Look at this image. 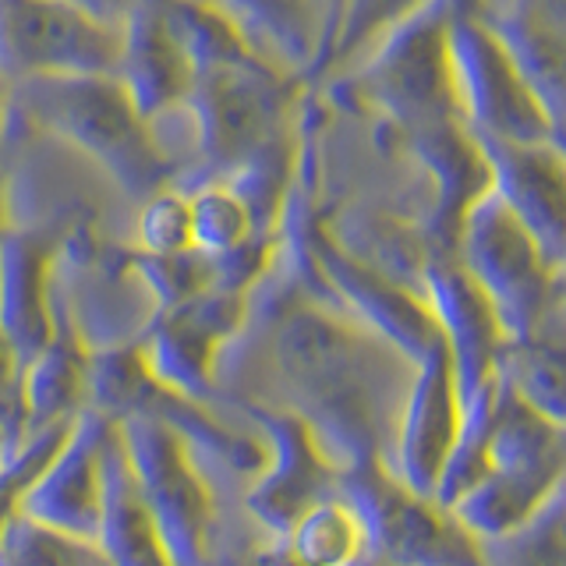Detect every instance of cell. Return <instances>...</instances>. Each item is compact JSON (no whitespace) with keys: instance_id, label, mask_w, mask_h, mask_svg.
<instances>
[{"instance_id":"8fae6325","label":"cell","mask_w":566,"mask_h":566,"mask_svg":"<svg viewBox=\"0 0 566 566\" xmlns=\"http://www.w3.org/2000/svg\"><path fill=\"white\" fill-rule=\"evenodd\" d=\"M252 421L265 442V464L248 485L244 506L270 542H283L308 510L340 495V468L297 415L252 407Z\"/></svg>"},{"instance_id":"f546056e","label":"cell","mask_w":566,"mask_h":566,"mask_svg":"<svg viewBox=\"0 0 566 566\" xmlns=\"http://www.w3.org/2000/svg\"><path fill=\"white\" fill-rule=\"evenodd\" d=\"M25 368L29 361L14 347L11 336L0 329V429L11 436V442L29 439L25 432Z\"/></svg>"},{"instance_id":"44dd1931","label":"cell","mask_w":566,"mask_h":566,"mask_svg":"<svg viewBox=\"0 0 566 566\" xmlns=\"http://www.w3.org/2000/svg\"><path fill=\"white\" fill-rule=\"evenodd\" d=\"M99 545H103L106 559H111V566H174L146 503H142L128 453L120 447V432L111 442V453H106V495H103Z\"/></svg>"},{"instance_id":"4dcf8cb0","label":"cell","mask_w":566,"mask_h":566,"mask_svg":"<svg viewBox=\"0 0 566 566\" xmlns=\"http://www.w3.org/2000/svg\"><path fill=\"white\" fill-rule=\"evenodd\" d=\"M8 124H11V82L0 75V149H4Z\"/></svg>"},{"instance_id":"83f0119b","label":"cell","mask_w":566,"mask_h":566,"mask_svg":"<svg viewBox=\"0 0 566 566\" xmlns=\"http://www.w3.org/2000/svg\"><path fill=\"white\" fill-rule=\"evenodd\" d=\"M135 252L146 259H181L195 252L191 238V202L185 191H156L135 209Z\"/></svg>"},{"instance_id":"7a4b0ae2","label":"cell","mask_w":566,"mask_h":566,"mask_svg":"<svg viewBox=\"0 0 566 566\" xmlns=\"http://www.w3.org/2000/svg\"><path fill=\"white\" fill-rule=\"evenodd\" d=\"M11 117L93 164L124 199L146 202L174 188L149 124L117 78H29L11 85Z\"/></svg>"},{"instance_id":"ac0fdd59","label":"cell","mask_w":566,"mask_h":566,"mask_svg":"<svg viewBox=\"0 0 566 566\" xmlns=\"http://www.w3.org/2000/svg\"><path fill=\"white\" fill-rule=\"evenodd\" d=\"M61 241L40 230L4 227L0 234V329H4L22 358L40 354L57 323H53V270H57Z\"/></svg>"},{"instance_id":"d4e9b609","label":"cell","mask_w":566,"mask_h":566,"mask_svg":"<svg viewBox=\"0 0 566 566\" xmlns=\"http://www.w3.org/2000/svg\"><path fill=\"white\" fill-rule=\"evenodd\" d=\"M191 202V238L195 252L206 259H230L244 252L248 244L262 241L252 209L244 199L220 181H206L199 188L185 191Z\"/></svg>"},{"instance_id":"277c9868","label":"cell","mask_w":566,"mask_h":566,"mask_svg":"<svg viewBox=\"0 0 566 566\" xmlns=\"http://www.w3.org/2000/svg\"><path fill=\"white\" fill-rule=\"evenodd\" d=\"M117 432L174 566H220L217 489L199 450L159 415H132Z\"/></svg>"},{"instance_id":"7402d4cb","label":"cell","mask_w":566,"mask_h":566,"mask_svg":"<svg viewBox=\"0 0 566 566\" xmlns=\"http://www.w3.org/2000/svg\"><path fill=\"white\" fill-rule=\"evenodd\" d=\"M500 382L548 421L566 424V301L538 333L506 340Z\"/></svg>"},{"instance_id":"d6a6232c","label":"cell","mask_w":566,"mask_h":566,"mask_svg":"<svg viewBox=\"0 0 566 566\" xmlns=\"http://www.w3.org/2000/svg\"><path fill=\"white\" fill-rule=\"evenodd\" d=\"M354 566H397V563H389V559H382V556H376V553H368L361 563H354Z\"/></svg>"},{"instance_id":"1f68e13d","label":"cell","mask_w":566,"mask_h":566,"mask_svg":"<svg viewBox=\"0 0 566 566\" xmlns=\"http://www.w3.org/2000/svg\"><path fill=\"white\" fill-rule=\"evenodd\" d=\"M8 227V202H4V167H0V234Z\"/></svg>"},{"instance_id":"4316f807","label":"cell","mask_w":566,"mask_h":566,"mask_svg":"<svg viewBox=\"0 0 566 566\" xmlns=\"http://www.w3.org/2000/svg\"><path fill=\"white\" fill-rule=\"evenodd\" d=\"M485 566H566V482L503 542L482 545Z\"/></svg>"},{"instance_id":"6da1fadb","label":"cell","mask_w":566,"mask_h":566,"mask_svg":"<svg viewBox=\"0 0 566 566\" xmlns=\"http://www.w3.org/2000/svg\"><path fill=\"white\" fill-rule=\"evenodd\" d=\"M371 340L344 315L315 305H297L273 326V371L294 397L291 411L318 436L333 464L344 471L371 464L379 432V382Z\"/></svg>"},{"instance_id":"3957f363","label":"cell","mask_w":566,"mask_h":566,"mask_svg":"<svg viewBox=\"0 0 566 566\" xmlns=\"http://www.w3.org/2000/svg\"><path fill=\"white\" fill-rule=\"evenodd\" d=\"M485 478L450 506L478 545L521 531L566 482V424L548 421L500 382L485 418Z\"/></svg>"},{"instance_id":"5b68a950","label":"cell","mask_w":566,"mask_h":566,"mask_svg":"<svg viewBox=\"0 0 566 566\" xmlns=\"http://www.w3.org/2000/svg\"><path fill=\"white\" fill-rule=\"evenodd\" d=\"M188 114L199 142V174L177 191L227 181L252 159L280 149L287 82L252 57L209 64L195 75Z\"/></svg>"},{"instance_id":"2e32d148","label":"cell","mask_w":566,"mask_h":566,"mask_svg":"<svg viewBox=\"0 0 566 566\" xmlns=\"http://www.w3.org/2000/svg\"><path fill=\"white\" fill-rule=\"evenodd\" d=\"M312 259L318 265V273L329 280L336 297H340V305L358 315L361 326L376 340L394 347L400 358L418 365L442 340L429 301L403 291L394 280H386L361 259L344 252L333 238L318 234L312 241Z\"/></svg>"},{"instance_id":"52a82bcc","label":"cell","mask_w":566,"mask_h":566,"mask_svg":"<svg viewBox=\"0 0 566 566\" xmlns=\"http://www.w3.org/2000/svg\"><path fill=\"white\" fill-rule=\"evenodd\" d=\"M457 265L464 270L500 315L506 340L538 333L545 318L563 305V273L548 270L521 223L492 191L478 199L457 227Z\"/></svg>"},{"instance_id":"30bf717a","label":"cell","mask_w":566,"mask_h":566,"mask_svg":"<svg viewBox=\"0 0 566 566\" xmlns=\"http://www.w3.org/2000/svg\"><path fill=\"white\" fill-rule=\"evenodd\" d=\"M340 495L365 521L371 553L397 566H485L478 545L450 510L403 489L379 460L340 474Z\"/></svg>"},{"instance_id":"4fadbf2b","label":"cell","mask_w":566,"mask_h":566,"mask_svg":"<svg viewBox=\"0 0 566 566\" xmlns=\"http://www.w3.org/2000/svg\"><path fill=\"white\" fill-rule=\"evenodd\" d=\"M424 301L450 350L464 397V418L482 415L500 389V361L506 347L500 315L457 262H432L424 270Z\"/></svg>"},{"instance_id":"484cf974","label":"cell","mask_w":566,"mask_h":566,"mask_svg":"<svg viewBox=\"0 0 566 566\" xmlns=\"http://www.w3.org/2000/svg\"><path fill=\"white\" fill-rule=\"evenodd\" d=\"M0 566H111V559L99 542L67 535L18 513L0 535Z\"/></svg>"},{"instance_id":"5bb4252c","label":"cell","mask_w":566,"mask_h":566,"mask_svg":"<svg viewBox=\"0 0 566 566\" xmlns=\"http://www.w3.org/2000/svg\"><path fill=\"white\" fill-rule=\"evenodd\" d=\"M478 149L489 167V191L535 241L548 270L566 276V146L478 142Z\"/></svg>"},{"instance_id":"cb8c5ba5","label":"cell","mask_w":566,"mask_h":566,"mask_svg":"<svg viewBox=\"0 0 566 566\" xmlns=\"http://www.w3.org/2000/svg\"><path fill=\"white\" fill-rule=\"evenodd\" d=\"M280 545L297 566H354L371 553L365 521L344 495L308 510Z\"/></svg>"},{"instance_id":"7c38bea8","label":"cell","mask_w":566,"mask_h":566,"mask_svg":"<svg viewBox=\"0 0 566 566\" xmlns=\"http://www.w3.org/2000/svg\"><path fill=\"white\" fill-rule=\"evenodd\" d=\"M464 436V397L447 344H436L411 368L394 424V468L403 489L432 500Z\"/></svg>"},{"instance_id":"ba28073f","label":"cell","mask_w":566,"mask_h":566,"mask_svg":"<svg viewBox=\"0 0 566 566\" xmlns=\"http://www.w3.org/2000/svg\"><path fill=\"white\" fill-rule=\"evenodd\" d=\"M124 18L114 4H0V75L117 78Z\"/></svg>"},{"instance_id":"8992f818","label":"cell","mask_w":566,"mask_h":566,"mask_svg":"<svg viewBox=\"0 0 566 566\" xmlns=\"http://www.w3.org/2000/svg\"><path fill=\"white\" fill-rule=\"evenodd\" d=\"M450 75L464 128L478 142L538 146L556 142L538 93L482 14L453 8L450 14Z\"/></svg>"},{"instance_id":"d6986e66","label":"cell","mask_w":566,"mask_h":566,"mask_svg":"<svg viewBox=\"0 0 566 566\" xmlns=\"http://www.w3.org/2000/svg\"><path fill=\"white\" fill-rule=\"evenodd\" d=\"M524 67L538 93L556 142L566 146V4H503L478 8Z\"/></svg>"},{"instance_id":"9a60e30c","label":"cell","mask_w":566,"mask_h":566,"mask_svg":"<svg viewBox=\"0 0 566 566\" xmlns=\"http://www.w3.org/2000/svg\"><path fill=\"white\" fill-rule=\"evenodd\" d=\"M117 436V424L96 411H82L71 424L67 439L53 460L35 478L29 500L22 506L25 517L67 535L99 542L103 524V495H106V453Z\"/></svg>"},{"instance_id":"ffe728a7","label":"cell","mask_w":566,"mask_h":566,"mask_svg":"<svg viewBox=\"0 0 566 566\" xmlns=\"http://www.w3.org/2000/svg\"><path fill=\"white\" fill-rule=\"evenodd\" d=\"M230 29L238 32L248 57L259 61L265 71L287 78L294 71L315 61L323 50V8L297 4H220Z\"/></svg>"},{"instance_id":"f1b7e54d","label":"cell","mask_w":566,"mask_h":566,"mask_svg":"<svg viewBox=\"0 0 566 566\" xmlns=\"http://www.w3.org/2000/svg\"><path fill=\"white\" fill-rule=\"evenodd\" d=\"M71 424L75 421L50 424V429L32 432L22 447L0 464V535H4V527L18 517V513H22L35 478L43 474V468L53 460V453L61 450V442L67 439Z\"/></svg>"},{"instance_id":"603a6c76","label":"cell","mask_w":566,"mask_h":566,"mask_svg":"<svg viewBox=\"0 0 566 566\" xmlns=\"http://www.w3.org/2000/svg\"><path fill=\"white\" fill-rule=\"evenodd\" d=\"M88 350L78 336L57 323L53 340L25 368V432L75 421L85 411Z\"/></svg>"},{"instance_id":"9c48e42d","label":"cell","mask_w":566,"mask_h":566,"mask_svg":"<svg viewBox=\"0 0 566 566\" xmlns=\"http://www.w3.org/2000/svg\"><path fill=\"white\" fill-rule=\"evenodd\" d=\"M450 14L453 8H415L389 22L382 43L361 71V93L421 135L442 124H464L450 75Z\"/></svg>"},{"instance_id":"e0dca14e","label":"cell","mask_w":566,"mask_h":566,"mask_svg":"<svg viewBox=\"0 0 566 566\" xmlns=\"http://www.w3.org/2000/svg\"><path fill=\"white\" fill-rule=\"evenodd\" d=\"M117 82L146 124L191 96L195 61L167 4L128 8Z\"/></svg>"}]
</instances>
